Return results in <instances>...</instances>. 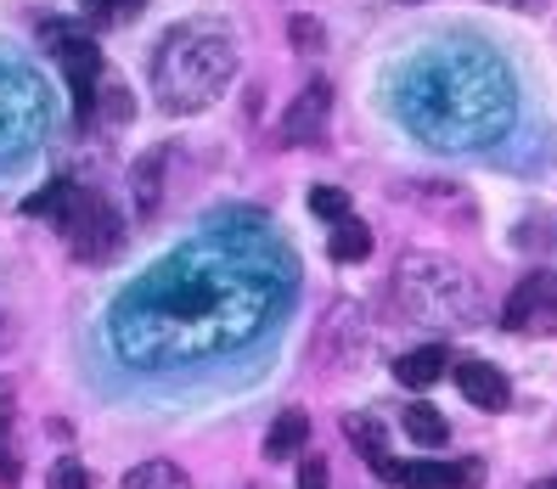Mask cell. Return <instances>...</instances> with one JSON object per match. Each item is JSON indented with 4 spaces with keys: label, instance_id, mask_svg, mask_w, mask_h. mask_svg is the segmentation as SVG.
I'll use <instances>...</instances> for the list:
<instances>
[{
    "label": "cell",
    "instance_id": "obj_2",
    "mask_svg": "<svg viewBox=\"0 0 557 489\" xmlns=\"http://www.w3.org/2000/svg\"><path fill=\"white\" fill-rule=\"evenodd\" d=\"M237 74V46L225 28H170L152 57V85L170 113H203Z\"/></svg>",
    "mask_w": 557,
    "mask_h": 489
},
{
    "label": "cell",
    "instance_id": "obj_7",
    "mask_svg": "<svg viewBox=\"0 0 557 489\" xmlns=\"http://www.w3.org/2000/svg\"><path fill=\"white\" fill-rule=\"evenodd\" d=\"M479 478H484L479 462H395L388 467V484L400 489H468Z\"/></svg>",
    "mask_w": 557,
    "mask_h": 489
},
{
    "label": "cell",
    "instance_id": "obj_10",
    "mask_svg": "<svg viewBox=\"0 0 557 489\" xmlns=\"http://www.w3.org/2000/svg\"><path fill=\"white\" fill-rule=\"evenodd\" d=\"M344 439L360 450V462L377 467V478H388V467H395V455H388V434L377 416H344Z\"/></svg>",
    "mask_w": 557,
    "mask_h": 489
},
{
    "label": "cell",
    "instance_id": "obj_14",
    "mask_svg": "<svg viewBox=\"0 0 557 489\" xmlns=\"http://www.w3.org/2000/svg\"><path fill=\"white\" fill-rule=\"evenodd\" d=\"M124 489H191V478L175 462H141L124 473Z\"/></svg>",
    "mask_w": 557,
    "mask_h": 489
},
{
    "label": "cell",
    "instance_id": "obj_11",
    "mask_svg": "<svg viewBox=\"0 0 557 489\" xmlns=\"http://www.w3.org/2000/svg\"><path fill=\"white\" fill-rule=\"evenodd\" d=\"M445 372H450V349H445V343H422V349H406L400 361H395V377H400L406 388H434Z\"/></svg>",
    "mask_w": 557,
    "mask_h": 489
},
{
    "label": "cell",
    "instance_id": "obj_17",
    "mask_svg": "<svg viewBox=\"0 0 557 489\" xmlns=\"http://www.w3.org/2000/svg\"><path fill=\"white\" fill-rule=\"evenodd\" d=\"M310 209H315L326 225H338V220L349 214V198H344L338 186H315V191H310Z\"/></svg>",
    "mask_w": 557,
    "mask_h": 489
},
{
    "label": "cell",
    "instance_id": "obj_6",
    "mask_svg": "<svg viewBox=\"0 0 557 489\" xmlns=\"http://www.w3.org/2000/svg\"><path fill=\"white\" fill-rule=\"evenodd\" d=\"M502 326L507 333H557V276L541 271L523 281L502 310Z\"/></svg>",
    "mask_w": 557,
    "mask_h": 489
},
{
    "label": "cell",
    "instance_id": "obj_5",
    "mask_svg": "<svg viewBox=\"0 0 557 489\" xmlns=\"http://www.w3.org/2000/svg\"><path fill=\"white\" fill-rule=\"evenodd\" d=\"M57 225L69 231V242H74L79 259H102V253L119 242V220H113V209H108L102 198H90V191H74L69 214H62Z\"/></svg>",
    "mask_w": 557,
    "mask_h": 489
},
{
    "label": "cell",
    "instance_id": "obj_23",
    "mask_svg": "<svg viewBox=\"0 0 557 489\" xmlns=\"http://www.w3.org/2000/svg\"><path fill=\"white\" fill-rule=\"evenodd\" d=\"M496 7H518V12H546V0H496Z\"/></svg>",
    "mask_w": 557,
    "mask_h": 489
},
{
    "label": "cell",
    "instance_id": "obj_9",
    "mask_svg": "<svg viewBox=\"0 0 557 489\" xmlns=\"http://www.w3.org/2000/svg\"><path fill=\"white\" fill-rule=\"evenodd\" d=\"M456 388H462V400L479 405V411H507L512 405V383L490 361H462L456 366Z\"/></svg>",
    "mask_w": 557,
    "mask_h": 489
},
{
    "label": "cell",
    "instance_id": "obj_15",
    "mask_svg": "<svg viewBox=\"0 0 557 489\" xmlns=\"http://www.w3.org/2000/svg\"><path fill=\"white\" fill-rule=\"evenodd\" d=\"M406 434H411L417 444H445V439H450L445 416H440L434 405H406Z\"/></svg>",
    "mask_w": 557,
    "mask_h": 489
},
{
    "label": "cell",
    "instance_id": "obj_8",
    "mask_svg": "<svg viewBox=\"0 0 557 489\" xmlns=\"http://www.w3.org/2000/svg\"><path fill=\"white\" fill-rule=\"evenodd\" d=\"M326 113H333V85L326 79H310L299 96L287 102V118H282V141H315V129L326 124Z\"/></svg>",
    "mask_w": 557,
    "mask_h": 489
},
{
    "label": "cell",
    "instance_id": "obj_1",
    "mask_svg": "<svg viewBox=\"0 0 557 489\" xmlns=\"http://www.w3.org/2000/svg\"><path fill=\"white\" fill-rule=\"evenodd\" d=\"M400 113L417 124L422 141L434 147H479L490 136H502V124L512 113V96H507V79L490 68L479 57H445V62H429L411 90Z\"/></svg>",
    "mask_w": 557,
    "mask_h": 489
},
{
    "label": "cell",
    "instance_id": "obj_16",
    "mask_svg": "<svg viewBox=\"0 0 557 489\" xmlns=\"http://www.w3.org/2000/svg\"><path fill=\"white\" fill-rule=\"evenodd\" d=\"M69 203H74V186L57 175V180H51L46 191H35V198H28L23 209H28V214H57V220H62V214H69Z\"/></svg>",
    "mask_w": 557,
    "mask_h": 489
},
{
    "label": "cell",
    "instance_id": "obj_3",
    "mask_svg": "<svg viewBox=\"0 0 557 489\" xmlns=\"http://www.w3.org/2000/svg\"><path fill=\"white\" fill-rule=\"evenodd\" d=\"M400 299L411 315H434V321H473V281L462 271H450L445 259H406L400 271Z\"/></svg>",
    "mask_w": 557,
    "mask_h": 489
},
{
    "label": "cell",
    "instance_id": "obj_13",
    "mask_svg": "<svg viewBox=\"0 0 557 489\" xmlns=\"http://www.w3.org/2000/svg\"><path fill=\"white\" fill-rule=\"evenodd\" d=\"M326 253L338 259V265H360V259L372 253V231H367V220H355V214H344L333 231H326Z\"/></svg>",
    "mask_w": 557,
    "mask_h": 489
},
{
    "label": "cell",
    "instance_id": "obj_19",
    "mask_svg": "<svg viewBox=\"0 0 557 489\" xmlns=\"http://www.w3.org/2000/svg\"><path fill=\"white\" fill-rule=\"evenodd\" d=\"M79 7H85L96 23H124V17L141 12V0H79Z\"/></svg>",
    "mask_w": 557,
    "mask_h": 489
},
{
    "label": "cell",
    "instance_id": "obj_22",
    "mask_svg": "<svg viewBox=\"0 0 557 489\" xmlns=\"http://www.w3.org/2000/svg\"><path fill=\"white\" fill-rule=\"evenodd\" d=\"M102 85H108V90H102V96H108V108H113V118H129V96H124V85H119V79H113V74H108V79H102Z\"/></svg>",
    "mask_w": 557,
    "mask_h": 489
},
{
    "label": "cell",
    "instance_id": "obj_18",
    "mask_svg": "<svg viewBox=\"0 0 557 489\" xmlns=\"http://www.w3.org/2000/svg\"><path fill=\"white\" fill-rule=\"evenodd\" d=\"M287 40L299 57H315L321 51V23L315 17H287Z\"/></svg>",
    "mask_w": 557,
    "mask_h": 489
},
{
    "label": "cell",
    "instance_id": "obj_12",
    "mask_svg": "<svg viewBox=\"0 0 557 489\" xmlns=\"http://www.w3.org/2000/svg\"><path fill=\"white\" fill-rule=\"evenodd\" d=\"M310 439V416L305 411H282L265 434V462H287V455H299Z\"/></svg>",
    "mask_w": 557,
    "mask_h": 489
},
{
    "label": "cell",
    "instance_id": "obj_21",
    "mask_svg": "<svg viewBox=\"0 0 557 489\" xmlns=\"http://www.w3.org/2000/svg\"><path fill=\"white\" fill-rule=\"evenodd\" d=\"M299 489H326V462L321 455H310V462L299 467Z\"/></svg>",
    "mask_w": 557,
    "mask_h": 489
},
{
    "label": "cell",
    "instance_id": "obj_4",
    "mask_svg": "<svg viewBox=\"0 0 557 489\" xmlns=\"http://www.w3.org/2000/svg\"><path fill=\"white\" fill-rule=\"evenodd\" d=\"M46 46L57 51L62 74H69V90H74L79 113H90L96 85H102V46H96L85 28H62V23H46Z\"/></svg>",
    "mask_w": 557,
    "mask_h": 489
},
{
    "label": "cell",
    "instance_id": "obj_20",
    "mask_svg": "<svg viewBox=\"0 0 557 489\" xmlns=\"http://www.w3.org/2000/svg\"><path fill=\"white\" fill-rule=\"evenodd\" d=\"M46 489H90V473L79 462H57L51 478H46Z\"/></svg>",
    "mask_w": 557,
    "mask_h": 489
}]
</instances>
